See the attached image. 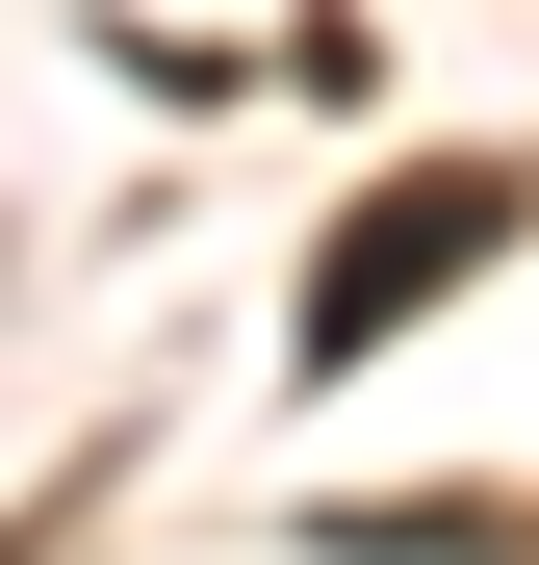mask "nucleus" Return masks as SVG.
Segmentation results:
<instances>
[{"label": "nucleus", "instance_id": "nucleus-1", "mask_svg": "<svg viewBox=\"0 0 539 565\" xmlns=\"http://www.w3.org/2000/svg\"><path fill=\"white\" fill-rule=\"evenodd\" d=\"M488 257H514V180H488V154L359 180V206H334V257H309V360H386L436 282H488Z\"/></svg>", "mask_w": 539, "mask_h": 565}]
</instances>
